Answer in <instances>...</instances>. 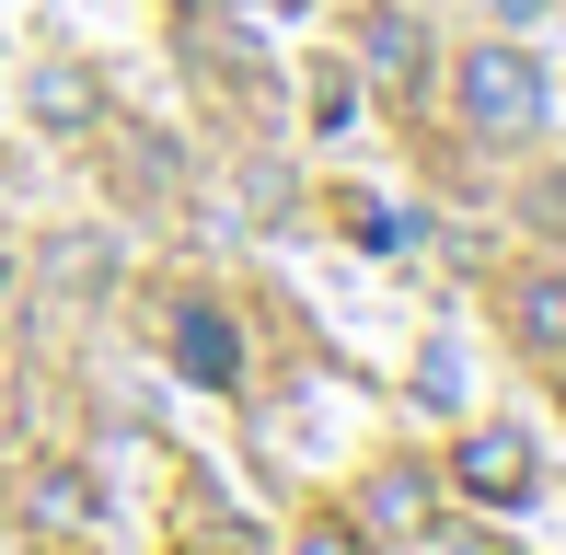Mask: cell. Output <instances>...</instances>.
<instances>
[{"label": "cell", "instance_id": "9", "mask_svg": "<svg viewBox=\"0 0 566 555\" xmlns=\"http://www.w3.org/2000/svg\"><path fill=\"white\" fill-rule=\"evenodd\" d=\"M497 12H509V23H532V12H555V0H497Z\"/></svg>", "mask_w": 566, "mask_h": 555}, {"label": "cell", "instance_id": "4", "mask_svg": "<svg viewBox=\"0 0 566 555\" xmlns=\"http://www.w3.org/2000/svg\"><path fill=\"white\" fill-rule=\"evenodd\" d=\"M23 105H35V128H59V139H82L93 116H105V82H93L82 59H46L35 82H23Z\"/></svg>", "mask_w": 566, "mask_h": 555}, {"label": "cell", "instance_id": "1", "mask_svg": "<svg viewBox=\"0 0 566 555\" xmlns=\"http://www.w3.org/2000/svg\"><path fill=\"white\" fill-rule=\"evenodd\" d=\"M462 128L474 139H532L544 128V70H532V46H474V59H462Z\"/></svg>", "mask_w": 566, "mask_h": 555}, {"label": "cell", "instance_id": "3", "mask_svg": "<svg viewBox=\"0 0 566 555\" xmlns=\"http://www.w3.org/2000/svg\"><path fill=\"white\" fill-rule=\"evenodd\" d=\"M174 370H186V383H209V394L243 383V336H231L220 301H186V313H174Z\"/></svg>", "mask_w": 566, "mask_h": 555}, {"label": "cell", "instance_id": "5", "mask_svg": "<svg viewBox=\"0 0 566 555\" xmlns=\"http://www.w3.org/2000/svg\"><path fill=\"white\" fill-rule=\"evenodd\" d=\"M509 324H521V347L566 359V266H532L521 290H509Z\"/></svg>", "mask_w": 566, "mask_h": 555}, {"label": "cell", "instance_id": "2", "mask_svg": "<svg viewBox=\"0 0 566 555\" xmlns=\"http://www.w3.org/2000/svg\"><path fill=\"white\" fill-rule=\"evenodd\" d=\"M451 474H462V498H485V510H521L532 498V440L521 428H474V440L451 451Z\"/></svg>", "mask_w": 566, "mask_h": 555}, {"label": "cell", "instance_id": "8", "mask_svg": "<svg viewBox=\"0 0 566 555\" xmlns=\"http://www.w3.org/2000/svg\"><path fill=\"white\" fill-rule=\"evenodd\" d=\"M290 555H370V544H358V521H313V533H301Z\"/></svg>", "mask_w": 566, "mask_h": 555}, {"label": "cell", "instance_id": "7", "mask_svg": "<svg viewBox=\"0 0 566 555\" xmlns=\"http://www.w3.org/2000/svg\"><path fill=\"white\" fill-rule=\"evenodd\" d=\"M35 521H93V474H35Z\"/></svg>", "mask_w": 566, "mask_h": 555}, {"label": "cell", "instance_id": "6", "mask_svg": "<svg viewBox=\"0 0 566 555\" xmlns=\"http://www.w3.org/2000/svg\"><path fill=\"white\" fill-rule=\"evenodd\" d=\"M358 59H370L381 82H417V59H428V23H417V12H370V23H358Z\"/></svg>", "mask_w": 566, "mask_h": 555}]
</instances>
